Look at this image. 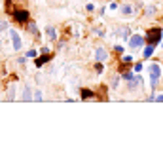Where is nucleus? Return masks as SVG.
<instances>
[{"mask_svg": "<svg viewBox=\"0 0 163 167\" xmlns=\"http://www.w3.org/2000/svg\"><path fill=\"white\" fill-rule=\"evenodd\" d=\"M133 12H135V8L131 4H123L122 6V13H123V15H133Z\"/></svg>", "mask_w": 163, "mask_h": 167, "instance_id": "10", "label": "nucleus"}, {"mask_svg": "<svg viewBox=\"0 0 163 167\" xmlns=\"http://www.w3.org/2000/svg\"><path fill=\"white\" fill-rule=\"evenodd\" d=\"M155 12H158V10H155L154 6H148V8H146V15L152 17V15H155Z\"/></svg>", "mask_w": 163, "mask_h": 167, "instance_id": "15", "label": "nucleus"}, {"mask_svg": "<svg viewBox=\"0 0 163 167\" xmlns=\"http://www.w3.org/2000/svg\"><path fill=\"white\" fill-rule=\"evenodd\" d=\"M27 55H29V57H36V52H34V49H29V52H27Z\"/></svg>", "mask_w": 163, "mask_h": 167, "instance_id": "24", "label": "nucleus"}, {"mask_svg": "<svg viewBox=\"0 0 163 167\" xmlns=\"http://www.w3.org/2000/svg\"><path fill=\"white\" fill-rule=\"evenodd\" d=\"M118 85H119V78H114L112 80V88H118Z\"/></svg>", "mask_w": 163, "mask_h": 167, "instance_id": "22", "label": "nucleus"}, {"mask_svg": "<svg viewBox=\"0 0 163 167\" xmlns=\"http://www.w3.org/2000/svg\"><path fill=\"white\" fill-rule=\"evenodd\" d=\"M32 93L34 91H31V88H29V85H25V88H23V101H32Z\"/></svg>", "mask_w": 163, "mask_h": 167, "instance_id": "9", "label": "nucleus"}, {"mask_svg": "<svg viewBox=\"0 0 163 167\" xmlns=\"http://www.w3.org/2000/svg\"><path fill=\"white\" fill-rule=\"evenodd\" d=\"M122 78H125L127 82H129V80H133V78H135V74H133V72H123V76H122Z\"/></svg>", "mask_w": 163, "mask_h": 167, "instance_id": "18", "label": "nucleus"}, {"mask_svg": "<svg viewBox=\"0 0 163 167\" xmlns=\"http://www.w3.org/2000/svg\"><path fill=\"white\" fill-rule=\"evenodd\" d=\"M11 15H13V19L17 21V23H27V21H29V12L27 10H13L11 12Z\"/></svg>", "mask_w": 163, "mask_h": 167, "instance_id": "3", "label": "nucleus"}, {"mask_svg": "<svg viewBox=\"0 0 163 167\" xmlns=\"http://www.w3.org/2000/svg\"><path fill=\"white\" fill-rule=\"evenodd\" d=\"M114 52H116V53H123V46H116Z\"/></svg>", "mask_w": 163, "mask_h": 167, "instance_id": "23", "label": "nucleus"}, {"mask_svg": "<svg viewBox=\"0 0 163 167\" xmlns=\"http://www.w3.org/2000/svg\"><path fill=\"white\" fill-rule=\"evenodd\" d=\"M6 28H8V23H6V21H0V32L6 31Z\"/></svg>", "mask_w": 163, "mask_h": 167, "instance_id": "21", "label": "nucleus"}, {"mask_svg": "<svg viewBox=\"0 0 163 167\" xmlns=\"http://www.w3.org/2000/svg\"><path fill=\"white\" fill-rule=\"evenodd\" d=\"M34 101H42V91L40 89H36V91H34V97H32Z\"/></svg>", "mask_w": 163, "mask_h": 167, "instance_id": "19", "label": "nucleus"}, {"mask_svg": "<svg viewBox=\"0 0 163 167\" xmlns=\"http://www.w3.org/2000/svg\"><path fill=\"white\" fill-rule=\"evenodd\" d=\"M13 97H15V85H13V84H11V85H10V89H8V99L11 101Z\"/></svg>", "mask_w": 163, "mask_h": 167, "instance_id": "14", "label": "nucleus"}, {"mask_svg": "<svg viewBox=\"0 0 163 167\" xmlns=\"http://www.w3.org/2000/svg\"><path fill=\"white\" fill-rule=\"evenodd\" d=\"M95 68H97V72H103V68H104V67H103V63H101V61H97Z\"/></svg>", "mask_w": 163, "mask_h": 167, "instance_id": "20", "label": "nucleus"}, {"mask_svg": "<svg viewBox=\"0 0 163 167\" xmlns=\"http://www.w3.org/2000/svg\"><path fill=\"white\" fill-rule=\"evenodd\" d=\"M135 70H137V72H140V70H142V65H140V63H137V65H135Z\"/></svg>", "mask_w": 163, "mask_h": 167, "instance_id": "25", "label": "nucleus"}, {"mask_svg": "<svg viewBox=\"0 0 163 167\" xmlns=\"http://www.w3.org/2000/svg\"><path fill=\"white\" fill-rule=\"evenodd\" d=\"M122 63L131 65V63H133V57H131V55H123V57H122Z\"/></svg>", "mask_w": 163, "mask_h": 167, "instance_id": "17", "label": "nucleus"}, {"mask_svg": "<svg viewBox=\"0 0 163 167\" xmlns=\"http://www.w3.org/2000/svg\"><path fill=\"white\" fill-rule=\"evenodd\" d=\"M95 59H97V61H101V63H104L106 59H108V53H106V49H104V48H97Z\"/></svg>", "mask_w": 163, "mask_h": 167, "instance_id": "6", "label": "nucleus"}, {"mask_svg": "<svg viewBox=\"0 0 163 167\" xmlns=\"http://www.w3.org/2000/svg\"><path fill=\"white\" fill-rule=\"evenodd\" d=\"M142 44H144V38H142L140 34H133L131 38H129V48H131V49L142 48Z\"/></svg>", "mask_w": 163, "mask_h": 167, "instance_id": "4", "label": "nucleus"}, {"mask_svg": "<svg viewBox=\"0 0 163 167\" xmlns=\"http://www.w3.org/2000/svg\"><path fill=\"white\" fill-rule=\"evenodd\" d=\"M140 82H142V76H135L133 80H129V89L135 91V89H137L139 85H140Z\"/></svg>", "mask_w": 163, "mask_h": 167, "instance_id": "8", "label": "nucleus"}, {"mask_svg": "<svg viewBox=\"0 0 163 167\" xmlns=\"http://www.w3.org/2000/svg\"><path fill=\"white\" fill-rule=\"evenodd\" d=\"M46 32H47V36H49L51 40H55V38H57V28H55V27H51V25H49V27L46 28Z\"/></svg>", "mask_w": 163, "mask_h": 167, "instance_id": "11", "label": "nucleus"}, {"mask_svg": "<svg viewBox=\"0 0 163 167\" xmlns=\"http://www.w3.org/2000/svg\"><path fill=\"white\" fill-rule=\"evenodd\" d=\"M27 27H29V31H31L32 34H36V32H38V28H36V25H34L32 21H29V25H27Z\"/></svg>", "mask_w": 163, "mask_h": 167, "instance_id": "16", "label": "nucleus"}, {"mask_svg": "<svg viewBox=\"0 0 163 167\" xmlns=\"http://www.w3.org/2000/svg\"><path fill=\"white\" fill-rule=\"evenodd\" d=\"M49 59H51V53L47 52V53H44V55H42V57H36V59H34V65H36V67L40 68L42 65H46V63H47Z\"/></svg>", "mask_w": 163, "mask_h": 167, "instance_id": "7", "label": "nucleus"}, {"mask_svg": "<svg viewBox=\"0 0 163 167\" xmlns=\"http://www.w3.org/2000/svg\"><path fill=\"white\" fill-rule=\"evenodd\" d=\"M154 48H155V46H152V44H148V46H146V49L142 52V57H144V59H148V57L154 53Z\"/></svg>", "mask_w": 163, "mask_h": 167, "instance_id": "13", "label": "nucleus"}, {"mask_svg": "<svg viewBox=\"0 0 163 167\" xmlns=\"http://www.w3.org/2000/svg\"><path fill=\"white\" fill-rule=\"evenodd\" d=\"M161 48H163V42H161Z\"/></svg>", "mask_w": 163, "mask_h": 167, "instance_id": "26", "label": "nucleus"}, {"mask_svg": "<svg viewBox=\"0 0 163 167\" xmlns=\"http://www.w3.org/2000/svg\"><path fill=\"white\" fill-rule=\"evenodd\" d=\"M10 36H11V42H13V49H19L23 48V44H21V38H19V34H17V31H10Z\"/></svg>", "mask_w": 163, "mask_h": 167, "instance_id": "5", "label": "nucleus"}, {"mask_svg": "<svg viewBox=\"0 0 163 167\" xmlns=\"http://www.w3.org/2000/svg\"><path fill=\"white\" fill-rule=\"evenodd\" d=\"M161 36H163V31L159 27H154V28H148L146 31V44H152V46H158L161 42Z\"/></svg>", "mask_w": 163, "mask_h": 167, "instance_id": "1", "label": "nucleus"}, {"mask_svg": "<svg viewBox=\"0 0 163 167\" xmlns=\"http://www.w3.org/2000/svg\"><path fill=\"white\" fill-rule=\"evenodd\" d=\"M148 72H150V84H152V88L155 89V88H158V84H159V78H161V67L158 63H154V65H150Z\"/></svg>", "mask_w": 163, "mask_h": 167, "instance_id": "2", "label": "nucleus"}, {"mask_svg": "<svg viewBox=\"0 0 163 167\" xmlns=\"http://www.w3.org/2000/svg\"><path fill=\"white\" fill-rule=\"evenodd\" d=\"M80 97L82 99H93L95 95H93V91H91V89H82L80 91Z\"/></svg>", "mask_w": 163, "mask_h": 167, "instance_id": "12", "label": "nucleus"}]
</instances>
